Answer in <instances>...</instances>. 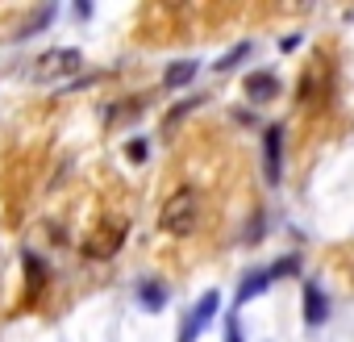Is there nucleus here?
<instances>
[{"instance_id":"2eb2a0df","label":"nucleus","mask_w":354,"mask_h":342,"mask_svg":"<svg viewBox=\"0 0 354 342\" xmlns=\"http://www.w3.org/2000/svg\"><path fill=\"white\" fill-rule=\"evenodd\" d=\"M125 154H129V159H133V163H142V159H146V154H150V146H146V142H142V138H133V142H129V146H125Z\"/></svg>"},{"instance_id":"7ed1b4c3","label":"nucleus","mask_w":354,"mask_h":342,"mask_svg":"<svg viewBox=\"0 0 354 342\" xmlns=\"http://www.w3.org/2000/svg\"><path fill=\"white\" fill-rule=\"evenodd\" d=\"M84 67V55L75 46H55L38 59V80H59V75H75Z\"/></svg>"},{"instance_id":"9d476101","label":"nucleus","mask_w":354,"mask_h":342,"mask_svg":"<svg viewBox=\"0 0 354 342\" xmlns=\"http://www.w3.org/2000/svg\"><path fill=\"white\" fill-rule=\"evenodd\" d=\"M138 305L150 309V313H158V309L167 305V288H162L158 280H142V284H138Z\"/></svg>"},{"instance_id":"6e6552de","label":"nucleus","mask_w":354,"mask_h":342,"mask_svg":"<svg viewBox=\"0 0 354 342\" xmlns=\"http://www.w3.org/2000/svg\"><path fill=\"white\" fill-rule=\"evenodd\" d=\"M196 71H201V63H196V59H180V63H171V67H167V75H162V88H167V92L184 88V84H192V80H196Z\"/></svg>"},{"instance_id":"39448f33","label":"nucleus","mask_w":354,"mask_h":342,"mask_svg":"<svg viewBox=\"0 0 354 342\" xmlns=\"http://www.w3.org/2000/svg\"><path fill=\"white\" fill-rule=\"evenodd\" d=\"M279 150H283V129L279 125H267V134H263V159H267V180L271 184H279V176H283V163H279Z\"/></svg>"},{"instance_id":"f8f14e48","label":"nucleus","mask_w":354,"mask_h":342,"mask_svg":"<svg viewBox=\"0 0 354 342\" xmlns=\"http://www.w3.org/2000/svg\"><path fill=\"white\" fill-rule=\"evenodd\" d=\"M26 267H30V300L42 292V280H46V267H42V259L38 255H26Z\"/></svg>"},{"instance_id":"1a4fd4ad","label":"nucleus","mask_w":354,"mask_h":342,"mask_svg":"<svg viewBox=\"0 0 354 342\" xmlns=\"http://www.w3.org/2000/svg\"><path fill=\"white\" fill-rule=\"evenodd\" d=\"M275 92H279V80H275L271 71H254V75L246 80V96H250V100H271Z\"/></svg>"},{"instance_id":"f257e3e1","label":"nucleus","mask_w":354,"mask_h":342,"mask_svg":"<svg viewBox=\"0 0 354 342\" xmlns=\"http://www.w3.org/2000/svg\"><path fill=\"white\" fill-rule=\"evenodd\" d=\"M201 226V192L188 184V188H175L167 201H162V213H158V230L171 234V238H184Z\"/></svg>"},{"instance_id":"9b49d317","label":"nucleus","mask_w":354,"mask_h":342,"mask_svg":"<svg viewBox=\"0 0 354 342\" xmlns=\"http://www.w3.org/2000/svg\"><path fill=\"white\" fill-rule=\"evenodd\" d=\"M267 284H271V271H250V276L238 284V305H246V300H254L259 292H267Z\"/></svg>"},{"instance_id":"ddd939ff","label":"nucleus","mask_w":354,"mask_h":342,"mask_svg":"<svg viewBox=\"0 0 354 342\" xmlns=\"http://www.w3.org/2000/svg\"><path fill=\"white\" fill-rule=\"evenodd\" d=\"M250 51H254L250 42H238V46H234V51H230L225 59H217V71H234V67H238L242 59H250Z\"/></svg>"},{"instance_id":"423d86ee","label":"nucleus","mask_w":354,"mask_h":342,"mask_svg":"<svg viewBox=\"0 0 354 342\" xmlns=\"http://www.w3.org/2000/svg\"><path fill=\"white\" fill-rule=\"evenodd\" d=\"M55 17H59V9H55V5H42V9H34V13L17 26V34H13V38H17V42H30V38H38Z\"/></svg>"},{"instance_id":"dca6fc26","label":"nucleus","mask_w":354,"mask_h":342,"mask_svg":"<svg viewBox=\"0 0 354 342\" xmlns=\"http://www.w3.org/2000/svg\"><path fill=\"white\" fill-rule=\"evenodd\" d=\"M225 342H246V338H242V325H238V317H230V321H225Z\"/></svg>"},{"instance_id":"f3484780","label":"nucleus","mask_w":354,"mask_h":342,"mask_svg":"<svg viewBox=\"0 0 354 342\" xmlns=\"http://www.w3.org/2000/svg\"><path fill=\"white\" fill-rule=\"evenodd\" d=\"M296 46H300V34H292V38H283V42H279V51H296Z\"/></svg>"},{"instance_id":"4468645a","label":"nucleus","mask_w":354,"mask_h":342,"mask_svg":"<svg viewBox=\"0 0 354 342\" xmlns=\"http://www.w3.org/2000/svg\"><path fill=\"white\" fill-rule=\"evenodd\" d=\"M300 267V255H288V259H279V263H271L267 271H271V280H279V276H292Z\"/></svg>"},{"instance_id":"f03ea898","label":"nucleus","mask_w":354,"mask_h":342,"mask_svg":"<svg viewBox=\"0 0 354 342\" xmlns=\"http://www.w3.org/2000/svg\"><path fill=\"white\" fill-rule=\"evenodd\" d=\"M129 222L125 217H104L92 234H84V259H113L125 246Z\"/></svg>"},{"instance_id":"0eeeda50","label":"nucleus","mask_w":354,"mask_h":342,"mask_svg":"<svg viewBox=\"0 0 354 342\" xmlns=\"http://www.w3.org/2000/svg\"><path fill=\"white\" fill-rule=\"evenodd\" d=\"M325 317H329V300H325V292H321L317 284H304V321L317 330Z\"/></svg>"},{"instance_id":"20e7f679","label":"nucleus","mask_w":354,"mask_h":342,"mask_svg":"<svg viewBox=\"0 0 354 342\" xmlns=\"http://www.w3.org/2000/svg\"><path fill=\"white\" fill-rule=\"evenodd\" d=\"M217 305H221V292L213 288V292H205L201 300H196V309L188 313V321H184V334H180V342H196L201 338V330L217 317Z\"/></svg>"}]
</instances>
